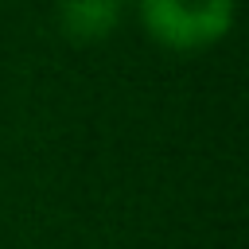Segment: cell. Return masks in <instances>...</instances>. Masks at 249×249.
<instances>
[{
    "mask_svg": "<svg viewBox=\"0 0 249 249\" xmlns=\"http://www.w3.org/2000/svg\"><path fill=\"white\" fill-rule=\"evenodd\" d=\"M140 16L148 31L167 47H206L230 31L233 4L210 0V4H175V0H144Z\"/></svg>",
    "mask_w": 249,
    "mask_h": 249,
    "instance_id": "cell-1",
    "label": "cell"
},
{
    "mask_svg": "<svg viewBox=\"0 0 249 249\" xmlns=\"http://www.w3.org/2000/svg\"><path fill=\"white\" fill-rule=\"evenodd\" d=\"M117 16H121V8L109 4V0H93V4L82 0V4L58 8V19L66 23V31L74 39H101V35H109L113 23H117Z\"/></svg>",
    "mask_w": 249,
    "mask_h": 249,
    "instance_id": "cell-2",
    "label": "cell"
}]
</instances>
